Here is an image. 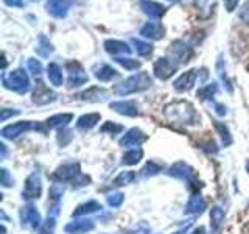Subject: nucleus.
<instances>
[{
  "instance_id": "obj_1",
  "label": "nucleus",
  "mask_w": 249,
  "mask_h": 234,
  "mask_svg": "<svg viewBox=\"0 0 249 234\" xmlns=\"http://www.w3.org/2000/svg\"><path fill=\"white\" fill-rule=\"evenodd\" d=\"M151 86V78L148 77V74L145 72H140L137 75H132L129 77L128 80H124L122 84H119L115 88L117 94H131V92H137V91H143L146 88Z\"/></svg>"
},
{
  "instance_id": "obj_2",
  "label": "nucleus",
  "mask_w": 249,
  "mask_h": 234,
  "mask_svg": "<svg viewBox=\"0 0 249 234\" xmlns=\"http://www.w3.org/2000/svg\"><path fill=\"white\" fill-rule=\"evenodd\" d=\"M5 86L10 88L13 91H18V92H25L30 88V80H28V75L23 72V70L18 69V70H13V72L5 77Z\"/></svg>"
},
{
  "instance_id": "obj_3",
  "label": "nucleus",
  "mask_w": 249,
  "mask_h": 234,
  "mask_svg": "<svg viewBox=\"0 0 249 234\" xmlns=\"http://www.w3.org/2000/svg\"><path fill=\"white\" fill-rule=\"evenodd\" d=\"M70 6H72V0H47L45 2L47 13L56 19L66 18Z\"/></svg>"
},
{
  "instance_id": "obj_4",
  "label": "nucleus",
  "mask_w": 249,
  "mask_h": 234,
  "mask_svg": "<svg viewBox=\"0 0 249 234\" xmlns=\"http://www.w3.org/2000/svg\"><path fill=\"white\" fill-rule=\"evenodd\" d=\"M176 72V64L173 61H170L168 58H160L154 62V74L160 80H167L168 77H171Z\"/></svg>"
},
{
  "instance_id": "obj_5",
  "label": "nucleus",
  "mask_w": 249,
  "mask_h": 234,
  "mask_svg": "<svg viewBox=\"0 0 249 234\" xmlns=\"http://www.w3.org/2000/svg\"><path fill=\"white\" fill-rule=\"evenodd\" d=\"M140 35L143 38H150L153 41H159L165 35V28L159 22H146L142 27V30H140Z\"/></svg>"
},
{
  "instance_id": "obj_6",
  "label": "nucleus",
  "mask_w": 249,
  "mask_h": 234,
  "mask_svg": "<svg viewBox=\"0 0 249 234\" xmlns=\"http://www.w3.org/2000/svg\"><path fill=\"white\" fill-rule=\"evenodd\" d=\"M140 10H142L145 14L150 16V18L159 19L165 14L167 8L160 3H158V2H153V0H140Z\"/></svg>"
},
{
  "instance_id": "obj_7",
  "label": "nucleus",
  "mask_w": 249,
  "mask_h": 234,
  "mask_svg": "<svg viewBox=\"0 0 249 234\" xmlns=\"http://www.w3.org/2000/svg\"><path fill=\"white\" fill-rule=\"evenodd\" d=\"M67 69H69V75H70L69 83L72 88L73 86H81L88 81V77H86V74L83 72V69L78 62H69Z\"/></svg>"
},
{
  "instance_id": "obj_8",
  "label": "nucleus",
  "mask_w": 249,
  "mask_h": 234,
  "mask_svg": "<svg viewBox=\"0 0 249 234\" xmlns=\"http://www.w3.org/2000/svg\"><path fill=\"white\" fill-rule=\"evenodd\" d=\"M170 53L179 61L184 62V61H189V58L192 57V47L189 44H185L184 41H176L171 44Z\"/></svg>"
},
{
  "instance_id": "obj_9",
  "label": "nucleus",
  "mask_w": 249,
  "mask_h": 234,
  "mask_svg": "<svg viewBox=\"0 0 249 234\" xmlns=\"http://www.w3.org/2000/svg\"><path fill=\"white\" fill-rule=\"evenodd\" d=\"M195 77H196V70H189V72H185L182 74L181 77L178 78V80L175 81V88L178 91H187V89H190L193 83H195Z\"/></svg>"
},
{
  "instance_id": "obj_10",
  "label": "nucleus",
  "mask_w": 249,
  "mask_h": 234,
  "mask_svg": "<svg viewBox=\"0 0 249 234\" xmlns=\"http://www.w3.org/2000/svg\"><path fill=\"white\" fill-rule=\"evenodd\" d=\"M105 49L107 53H111V55H117V53L129 55L131 53V49L128 47L126 42L115 41V39H107V41H105Z\"/></svg>"
},
{
  "instance_id": "obj_11",
  "label": "nucleus",
  "mask_w": 249,
  "mask_h": 234,
  "mask_svg": "<svg viewBox=\"0 0 249 234\" xmlns=\"http://www.w3.org/2000/svg\"><path fill=\"white\" fill-rule=\"evenodd\" d=\"M53 98H54V94L47 89L42 83H39L35 94H33V100L36 101V103H47V101H50Z\"/></svg>"
},
{
  "instance_id": "obj_12",
  "label": "nucleus",
  "mask_w": 249,
  "mask_h": 234,
  "mask_svg": "<svg viewBox=\"0 0 249 234\" xmlns=\"http://www.w3.org/2000/svg\"><path fill=\"white\" fill-rule=\"evenodd\" d=\"M112 109H115L117 113L120 114H126V116H136L137 114V108L132 101H117V103L111 105Z\"/></svg>"
},
{
  "instance_id": "obj_13",
  "label": "nucleus",
  "mask_w": 249,
  "mask_h": 234,
  "mask_svg": "<svg viewBox=\"0 0 249 234\" xmlns=\"http://www.w3.org/2000/svg\"><path fill=\"white\" fill-rule=\"evenodd\" d=\"M117 75H119L117 74V70H114L111 66H106V64L100 66L95 72V77L101 81H109V80H112V78H115Z\"/></svg>"
},
{
  "instance_id": "obj_14",
  "label": "nucleus",
  "mask_w": 249,
  "mask_h": 234,
  "mask_svg": "<svg viewBox=\"0 0 249 234\" xmlns=\"http://www.w3.org/2000/svg\"><path fill=\"white\" fill-rule=\"evenodd\" d=\"M131 42L132 45H134V49L139 55H142V57H148L151 52H153V45L151 44H148V42H143V41H140V39L137 38H132L131 39Z\"/></svg>"
},
{
  "instance_id": "obj_15",
  "label": "nucleus",
  "mask_w": 249,
  "mask_h": 234,
  "mask_svg": "<svg viewBox=\"0 0 249 234\" xmlns=\"http://www.w3.org/2000/svg\"><path fill=\"white\" fill-rule=\"evenodd\" d=\"M36 52L41 55V57H49V55L53 52V47H52V44H50V41L47 39L45 36H41L39 38V44H37V47H36Z\"/></svg>"
},
{
  "instance_id": "obj_16",
  "label": "nucleus",
  "mask_w": 249,
  "mask_h": 234,
  "mask_svg": "<svg viewBox=\"0 0 249 234\" xmlns=\"http://www.w3.org/2000/svg\"><path fill=\"white\" fill-rule=\"evenodd\" d=\"M49 78H50V81L54 86H61L62 84V72H61V67L58 64H50L49 66Z\"/></svg>"
},
{
  "instance_id": "obj_17",
  "label": "nucleus",
  "mask_w": 249,
  "mask_h": 234,
  "mask_svg": "<svg viewBox=\"0 0 249 234\" xmlns=\"http://www.w3.org/2000/svg\"><path fill=\"white\" fill-rule=\"evenodd\" d=\"M100 119V116L98 114H89V116H83L81 119H80V127H92V125H95V122Z\"/></svg>"
},
{
  "instance_id": "obj_18",
  "label": "nucleus",
  "mask_w": 249,
  "mask_h": 234,
  "mask_svg": "<svg viewBox=\"0 0 249 234\" xmlns=\"http://www.w3.org/2000/svg\"><path fill=\"white\" fill-rule=\"evenodd\" d=\"M119 64H122L123 67H126V69H129V70H132V69H137L139 66H140V62L137 61V59H131V58H117L115 59Z\"/></svg>"
},
{
  "instance_id": "obj_19",
  "label": "nucleus",
  "mask_w": 249,
  "mask_h": 234,
  "mask_svg": "<svg viewBox=\"0 0 249 234\" xmlns=\"http://www.w3.org/2000/svg\"><path fill=\"white\" fill-rule=\"evenodd\" d=\"M215 92H216V84L212 83V84H209L207 88L201 89V91L198 92V97H201V98H209V97H212Z\"/></svg>"
},
{
  "instance_id": "obj_20",
  "label": "nucleus",
  "mask_w": 249,
  "mask_h": 234,
  "mask_svg": "<svg viewBox=\"0 0 249 234\" xmlns=\"http://www.w3.org/2000/svg\"><path fill=\"white\" fill-rule=\"evenodd\" d=\"M28 69L33 75H39L42 72V64L37 59H28Z\"/></svg>"
},
{
  "instance_id": "obj_21",
  "label": "nucleus",
  "mask_w": 249,
  "mask_h": 234,
  "mask_svg": "<svg viewBox=\"0 0 249 234\" xmlns=\"http://www.w3.org/2000/svg\"><path fill=\"white\" fill-rule=\"evenodd\" d=\"M240 19L241 22H245L246 25H249V2H246L240 10Z\"/></svg>"
},
{
  "instance_id": "obj_22",
  "label": "nucleus",
  "mask_w": 249,
  "mask_h": 234,
  "mask_svg": "<svg viewBox=\"0 0 249 234\" xmlns=\"http://www.w3.org/2000/svg\"><path fill=\"white\" fill-rule=\"evenodd\" d=\"M237 5H238V0H224V6H226V10H228V13H232L237 8Z\"/></svg>"
},
{
  "instance_id": "obj_23",
  "label": "nucleus",
  "mask_w": 249,
  "mask_h": 234,
  "mask_svg": "<svg viewBox=\"0 0 249 234\" xmlns=\"http://www.w3.org/2000/svg\"><path fill=\"white\" fill-rule=\"evenodd\" d=\"M5 5L8 6H18V8H22L23 6V2L22 0H3Z\"/></svg>"
},
{
  "instance_id": "obj_24",
  "label": "nucleus",
  "mask_w": 249,
  "mask_h": 234,
  "mask_svg": "<svg viewBox=\"0 0 249 234\" xmlns=\"http://www.w3.org/2000/svg\"><path fill=\"white\" fill-rule=\"evenodd\" d=\"M198 2H199V0H198ZM202 2H209V0H201V3H199V6L202 5Z\"/></svg>"
},
{
  "instance_id": "obj_25",
  "label": "nucleus",
  "mask_w": 249,
  "mask_h": 234,
  "mask_svg": "<svg viewBox=\"0 0 249 234\" xmlns=\"http://www.w3.org/2000/svg\"><path fill=\"white\" fill-rule=\"evenodd\" d=\"M170 2H179V0H170Z\"/></svg>"
}]
</instances>
